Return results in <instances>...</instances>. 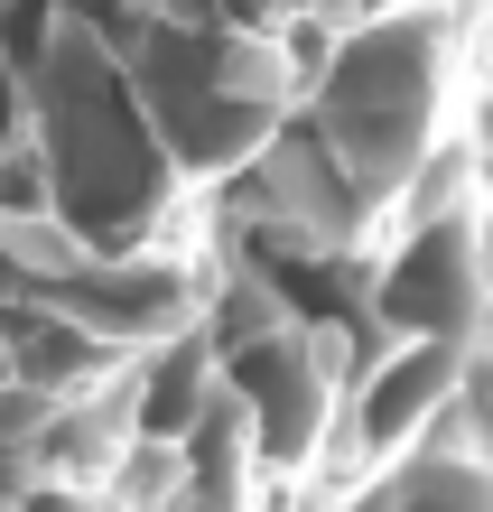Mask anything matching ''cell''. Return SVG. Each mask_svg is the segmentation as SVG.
Returning a JSON list of instances; mask_svg holds the SVG:
<instances>
[{
    "label": "cell",
    "instance_id": "obj_1",
    "mask_svg": "<svg viewBox=\"0 0 493 512\" xmlns=\"http://www.w3.org/2000/svg\"><path fill=\"white\" fill-rule=\"evenodd\" d=\"M447 391H456V345H447V336L400 345L391 364H373V373H363V391H354V438H363V447L419 438V419L447 410Z\"/></svg>",
    "mask_w": 493,
    "mask_h": 512
},
{
    "label": "cell",
    "instance_id": "obj_2",
    "mask_svg": "<svg viewBox=\"0 0 493 512\" xmlns=\"http://www.w3.org/2000/svg\"><path fill=\"white\" fill-rule=\"evenodd\" d=\"M56 512H112V503H94V494H75V503H56Z\"/></svg>",
    "mask_w": 493,
    "mask_h": 512
},
{
    "label": "cell",
    "instance_id": "obj_3",
    "mask_svg": "<svg viewBox=\"0 0 493 512\" xmlns=\"http://www.w3.org/2000/svg\"><path fill=\"white\" fill-rule=\"evenodd\" d=\"M317 512H335V503H317Z\"/></svg>",
    "mask_w": 493,
    "mask_h": 512
}]
</instances>
